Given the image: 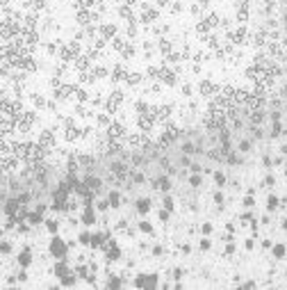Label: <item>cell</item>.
<instances>
[{"label":"cell","mask_w":287,"mask_h":290,"mask_svg":"<svg viewBox=\"0 0 287 290\" xmlns=\"http://www.w3.org/2000/svg\"><path fill=\"white\" fill-rule=\"evenodd\" d=\"M121 132H123V128H121L119 124H116V126H112V130H109V135H112V137H116V135H121Z\"/></svg>","instance_id":"1"},{"label":"cell","mask_w":287,"mask_h":290,"mask_svg":"<svg viewBox=\"0 0 287 290\" xmlns=\"http://www.w3.org/2000/svg\"><path fill=\"white\" fill-rule=\"evenodd\" d=\"M11 128V124H9V121H0V135H2V132H7Z\"/></svg>","instance_id":"2"},{"label":"cell","mask_w":287,"mask_h":290,"mask_svg":"<svg viewBox=\"0 0 287 290\" xmlns=\"http://www.w3.org/2000/svg\"><path fill=\"white\" fill-rule=\"evenodd\" d=\"M103 32H105V37H109V34H114V25H105V27H103Z\"/></svg>","instance_id":"3"},{"label":"cell","mask_w":287,"mask_h":290,"mask_svg":"<svg viewBox=\"0 0 287 290\" xmlns=\"http://www.w3.org/2000/svg\"><path fill=\"white\" fill-rule=\"evenodd\" d=\"M139 210H141V212L148 210V201H139Z\"/></svg>","instance_id":"4"},{"label":"cell","mask_w":287,"mask_h":290,"mask_svg":"<svg viewBox=\"0 0 287 290\" xmlns=\"http://www.w3.org/2000/svg\"><path fill=\"white\" fill-rule=\"evenodd\" d=\"M210 91H212V85H210V82H203V94H210Z\"/></svg>","instance_id":"5"}]
</instances>
